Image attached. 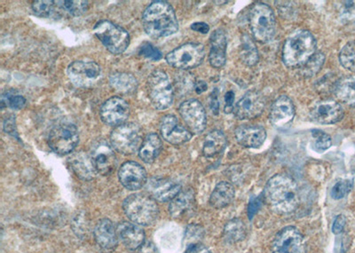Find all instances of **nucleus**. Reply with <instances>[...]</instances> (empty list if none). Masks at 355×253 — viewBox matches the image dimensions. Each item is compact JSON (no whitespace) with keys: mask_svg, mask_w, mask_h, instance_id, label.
Returning a JSON list of instances; mask_svg holds the SVG:
<instances>
[{"mask_svg":"<svg viewBox=\"0 0 355 253\" xmlns=\"http://www.w3.org/2000/svg\"><path fill=\"white\" fill-rule=\"evenodd\" d=\"M265 197L272 210L280 214L293 213L300 204L299 186L286 175H277L268 180Z\"/></svg>","mask_w":355,"mask_h":253,"instance_id":"obj_1","label":"nucleus"},{"mask_svg":"<svg viewBox=\"0 0 355 253\" xmlns=\"http://www.w3.org/2000/svg\"><path fill=\"white\" fill-rule=\"evenodd\" d=\"M142 24L146 33L154 39L172 36L179 30L175 12L166 1L152 2L142 15Z\"/></svg>","mask_w":355,"mask_h":253,"instance_id":"obj_2","label":"nucleus"},{"mask_svg":"<svg viewBox=\"0 0 355 253\" xmlns=\"http://www.w3.org/2000/svg\"><path fill=\"white\" fill-rule=\"evenodd\" d=\"M315 37L309 30L295 31L285 41L283 62L288 68H301L315 55Z\"/></svg>","mask_w":355,"mask_h":253,"instance_id":"obj_3","label":"nucleus"},{"mask_svg":"<svg viewBox=\"0 0 355 253\" xmlns=\"http://www.w3.org/2000/svg\"><path fill=\"white\" fill-rule=\"evenodd\" d=\"M123 211L132 223L150 226L159 216L157 201L150 195L133 194L123 201Z\"/></svg>","mask_w":355,"mask_h":253,"instance_id":"obj_4","label":"nucleus"},{"mask_svg":"<svg viewBox=\"0 0 355 253\" xmlns=\"http://www.w3.org/2000/svg\"><path fill=\"white\" fill-rule=\"evenodd\" d=\"M250 27L254 39L259 43L271 42L277 31L274 11L265 3L258 2L250 12Z\"/></svg>","mask_w":355,"mask_h":253,"instance_id":"obj_5","label":"nucleus"},{"mask_svg":"<svg viewBox=\"0 0 355 253\" xmlns=\"http://www.w3.org/2000/svg\"><path fill=\"white\" fill-rule=\"evenodd\" d=\"M94 33L107 50L113 55H121L128 49V31L110 21H98L94 28Z\"/></svg>","mask_w":355,"mask_h":253,"instance_id":"obj_6","label":"nucleus"},{"mask_svg":"<svg viewBox=\"0 0 355 253\" xmlns=\"http://www.w3.org/2000/svg\"><path fill=\"white\" fill-rule=\"evenodd\" d=\"M144 141L141 128L132 122L117 126L110 135L111 146L123 155L136 153Z\"/></svg>","mask_w":355,"mask_h":253,"instance_id":"obj_7","label":"nucleus"},{"mask_svg":"<svg viewBox=\"0 0 355 253\" xmlns=\"http://www.w3.org/2000/svg\"><path fill=\"white\" fill-rule=\"evenodd\" d=\"M148 94L152 105L158 110L169 109L173 103V88L163 71L152 72L148 78Z\"/></svg>","mask_w":355,"mask_h":253,"instance_id":"obj_8","label":"nucleus"},{"mask_svg":"<svg viewBox=\"0 0 355 253\" xmlns=\"http://www.w3.org/2000/svg\"><path fill=\"white\" fill-rule=\"evenodd\" d=\"M205 57V50L202 44L188 43L168 53L166 60L172 67L187 71L198 67Z\"/></svg>","mask_w":355,"mask_h":253,"instance_id":"obj_9","label":"nucleus"},{"mask_svg":"<svg viewBox=\"0 0 355 253\" xmlns=\"http://www.w3.org/2000/svg\"><path fill=\"white\" fill-rule=\"evenodd\" d=\"M78 128L72 124H60L51 131L49 144L51 150L60 156L71 154L78 146Z\"/></svg>","mask_w":355,"mask_h":253,"instance_id":"obj_10","label":"nucleus"},{"mask_svg":"<svg viewBox=\"0 0 355 253\" xmlns=\"http://www.w3.org/2000/svg\"><path fill=\"white\" fill-rule=\"evenodd\" d=\"M272 253H306L305 236L297 227H284L275 236Z\"/></svg>","mask_w":355,"mask_h":253,"instance_id":"obj_11","label":"nucleus"},{"mask_svg":"<svg viewBox=\"0 0 355 253\" xmlns=\"http://www.w3.org/2000/svg\"><path fill=\"white\" fill-rule=\"evenodd\" d=\"M67 74L69 80L78 87H89L96 83L101 75V69L96 62L75 61L69 65Z\"/></svg>","mask_w":355,"mask_h":253,"instance_id":"obj_12","label":"nucleus"},{"mask_svg":"<svg viewBox=\"0 0 355 253\" xmlns=\"http://www.w3.org/2000/svg\"><path fill=\"white\" fill-rule=\"evenodd\" d=\"M179 112L189 131L202 134L207 125V116L204 106L198 100H188L180 104Z\"/></svg>","mask_w":355,"mask_h":253,"instance_id":"obj_13","label":"nucleus"},{"mask_svg":"<svg viewBox=\"0 0 355 253\" xmlns=\"http://www.w3.org/2000/svg\"><path fill=\"white\" fill-rule=\"evenodd\" d=\"M103 123L110 126L125 124L130 116V106L120 97H111L103 104L100 112Z\"/></svg>","mask_w":355,"mask_h":253,"instance_id":"obj_14","label":"nucleus"},{"mask_svg":"<svg viewBox=\"0 0 355 253\" xmlns=\"http://www.w3.org/2000/svg\"><path fill=\"white\" fill-rule=\"evenodd\" d=\"M90 156L97 173L103 176L110 175L116 166V157L113 148L105 141L95 142L92 146Z\"/></svg>","mask_w":355,"mask_h":253,"instance_id":"obj_15","label":"nucleus"},{"mask_svg":"<svg viewBox=\"0 0 355 253\" xmlns=\"http://www.w3.org/2000/svg\"><path fill=\"white\" fill-rule=\"evenodd\" d=\"M265 107V99L262 94L250 91L237 101L234 114L240 120L253 119L261 116Z\"/></svg>","mask_w":355,"mask_h":253,"instance_id":"obj_16","label":"nucleus"},{"mask_svg":"<svg viewBox=\"0 0 355 253\" xmlns=\"http://www.w3.org/2000/svg\"><path fill=\"white\" fill-rule=\"evenodd\" d=\"M310 116L313 121L319 124L332 125L343 119L344 110L336 101H321L313 105Z\"/></svg>","mask_w":355,"mask_h":253,"instance_id":"obj_17","label":"nucleus"},{"mask_svg":"<svg viewBox=\"0 0 355 253\" xmlns=\"http://www.w3.org/2000/svg\"><path fill=\"white\" fill-rule=\"evenodd\" d=\"M160 131L164 141L173 145H182L192 139V132L180 124L173 115L164 116L161 120Z\"/></svg>","mask_w":355,"mask_h":253,"instance_id":"obj_18","label":"nucleus"},{"mask_svg":"<svg viewBox=\"0 0 355 253\" xmlns=\"http://www.w3.org/2000/svg\"><path fill=\"white\" fill-rule=\"evenodd\" d=\"M146 189L155 201L171 202L182 191V185L172 179L151 178L148 180Z\"/></svg>","mask_w":355,"mask_h":253,"instance_id":"obj_19","label":"nucleus"},{"mask_svg":"<svg viewBox=\"0 0 355 253\" xmlns=\"http://www.w3.org/2000/svg\"><path fill=\"white\" fill-rule=\"evenodd\" d=\"M120 182L128 191H139L147 184L148 178L144 167L141 164L128 161L119 169Z\"/></svg>","mask_w":355,"mask_h":253,"instance_id":"obj_20","label":"nucleus"},{"mask_svg":"<svg viewBox=\"0 0 355 253\" xmlns=\"http://www.w3.org/2000/svg\"><path fill=\"white\" fill-rule=\"evenodd\" d=\"M294 116V103L288 96H280L272 103L269 119L275 128H286V126L290 125L293 121Z\"/></svg>","mask_w":355,"mask_h":253,"instance_id":"obj_21","label":"nucleus"},{"mask_svg":"<svg viewBox=\"0 0 355 253\" xmlns=\"http://www.w3.org/2000/svg\"><path fill=\"white\" fill-rule=\"evenodd\" d=\"M236 140L244 148H258L265 143L266 131L261 125H243L236 130Z\"/></svg>","mask_w":355,"mask_h":253,"instance_id":"obj_22","label":"nucleus"},{"mask_svg":"<svg viewBox=\"0 0 355 253\" xmlns=\"http://www.w3.org/2000/svg\"><path fill=\"white\" fill-rule=\"evenodd\" d=\"M116 230L119 239L126 248L135 251L144 245L145 233L137 224L123 221L117 226Z\"/></svg>","mask_w":355,"mask_h":253,"instance_id":"obj_23","label":"nucleus"},{"mask_svg":"<svg viewBox=\"0 0 355 253\" xmlns=\"http://www.w3.org/2000/svg\"><path fill=\"white\" fill-rule=\"evenodd\" d=\"M227 40L226 33L218 28L211 36V50L209 61L214 68L220 69L226 64Z\"/></svg>","mask_w":355,"mask_h":253,"instance_id":"obj_24","label":"nucleus"},{"mask_svg":"<svg viewBox=\"0 0 355 253\" xmlns=\"http://www.w3.org/2000/svg\"><path fill=\"white\" fill-rule=\"evenodd\" d=\"M95 241L101 248L105 250H113L119 243V235L117 230L109 219L101 220L95 226L94 232Z\"/></svg>","mask_w":355,"mask_h":253,"instance_id":"obj_25","label":"nucleus"},{"mask_svg":"<svg viewBox=\"0 0 355 253\" xmlns=\"http://www.w3.org/2000/svg\"><path fill=\"white\" fill-rule=\"evenodd\" d=\"M71 169L79 179L83 180H92L97 175L93 161L90 155L83 151L77 152L72 155L69 159Z\"/></svg>","mask_w":355,"mask_h":253,"instance_id":"obj_26","label":"nucleus"},{"mask_svg":"<svg viewBox=\"0 0 355 253\" xmlns=\"http://www.w3.org/2000/svg\"><path fill=\"white\" fill-rule=\"evenodd\" d=\"M195 192L193 189L180 191L177 197L171 201L169 213L173 219H180L193 210L195 205Z\"/></svg>","mask_w":355,"mask_h":253,"instance_id":"obj_27","label":"nucleus"},{"mask_svg":"<svg viewBox=\"0 0 355 253\" xmlns=\"http://www.w3.org/2000/svg\"><path fill=\"white\" fill-rule=\"evenodd\" d=\"M236 191L230 182H221L215 186L210 197V204L215 209L228 207L233 202Z\"/></svg>","mask_w":355,"mask_h":253,"instance_id":"obj_28","label":"nucleus"},{"mask_svg":"<svg viewBox=\"0 0 355 253\" xmlns=\"http://www.w3.org/2000/svg\"><path fill=\"white\" fill-rule=\"evenodd\" d=\"M162 148H163V143L159 136L157 134H148L139 148V158L145 163H153L159 156Z\"/></svg>","mask_w":355,"mask_h":253,"instance_id":"obj_29","label":"nucleus"},{"mask_svg":"<svg viewBox=\"0 0 355 253\" xmlns=\"http://www.w3.org/2000/svg\"><path fill=\"white\" fill-rule=\"evenodd\" d=\"M110 85L114 90L123 94H135L138 88L137 79L128 72H115L111 75Z\"/></svg>","mask_w":355,"mask_h":253,"instance_id":"obj_30","label":"nucleus"},{"mask_svg":"<svg viewBox=\"0 0 355 253\" xmlns=\"http://www.w3.org/2000/svg\"><path fill=\"white\" fill-rule=\"evenodd\" d=\"M227 146V138L220 130H214L205 137L202 153L206 157H214L220 154Z\"/></svg>","mask_w":355,"mask_h":253,"instance_id":"obj_31","label":"nucleus"},{"mask_svg":"<svg viewBox=\"0 0 355 253\" xmlns=\"http://www.w3.org/2000/svg\"><path fill=\"white\" fill-rule=\"evenodd\" d=\"M334 93L338 100L355 107V78L340 79L334 85Z\"/></svg>","mask_w":355,"mask_h":253,"instance_id":"obj_32","label":"nucleus"},{"mask_svg":"<svg viewBox=\"0 0 355 253\" xmlns=\"http://www.w3.org/2000/svg\"><path fill=\"white\" fill-rule=\"evenodd\" d=\"M239 56L241 61L247 66H254L259 62V51L255 43L248 35H243L241 40Z\"/></svg>","mask_w":355,"mask_h":253,"instance_id":"obj_33","label":"nucleus"},{"mask_svg":"<svg viewBox=\"0 0 355 253\" xmlns=\"http://www.w3.org/2000/svg\"><path fill=\"white\" fill-rule=\"evenodd\" d=\"M246 236V227L242 220L233 219L225 225L223 237L228 243H236L243 241Z\"/></svg>","mask_w":355,"mask_h":253,"instance_id":"obj_34","label":"nucleus"},{"mask_svg":"<svg viewBox=\"0 0 355 253\" xmlns=\"http://www.w3.org/2000/svg\"><path fill=\"white\" fill-rule=\"evenodd\" d=\"M324 62L325 55L321 52L317 53L301 67V74L305 78H312L321 71Z\"/></svg>","mask_w":355,"mask_h":253,"instance_id":"obj_35","label":"nucleus"},{"mask_svg":"<svg viewBox=\"0 0 355 253\" xmlns=\"http://www.w3.org/2000/svg\"><path fill=\"white\" fill-rule=\"evenodd\" d=\"M26 105V99L17 91H8L2 94L1 109L5 107H10L12 110H20Z\"/></svg>","mask_w":355,"mask_h":253,"instance_id":"obj_36","label":"nucleus"},{"mask_svg":"<svg viewBox=\"0 0 355 253\" xmlns=\"http://www.w3.org/2000/svg\"><path fill=\"white\" fill-rule=\"evenodd\" d=\"M332 140L331 136L322 130L315 129L312 131V147L313 150L322 153L331 147Z\"/></svg>","mask_w":355,"mask_h":253,"instance_id":"obj_37","label":"nucleus"},{"mask_svg":"<svg viewBox=\"0 0 355 253\" xmlns=\"http://www.w3.org/2000/svg\"><path fill=\"white\" fill-rule=\"evenodd\" d=\"M339 62L345 69L355 72V41H351L339 53Z\"/></svg>","mask_w":355,"mask_h":253,"instance_id":"obj_38","label":"nucleus"},{"mask_svg":"<svg viewBox=\"0 0 355 253\" xmlns=\"http://www.w3.org/2000/svg\"><path fill=\"white\" fill-rule=\"evenodd\" d=\"M338 12L342 24H355V1L339 2Z\"/></svg>","mask_w":355,"mask_h":253,"instance_id":"obj_39","label":"nucleus"},{"mask_svg":"<svg viewBox=\"0 0 355 253\" xmlns=\"http://www.w3.org/2000/svg\"><path fill=\"white\" fill-rule=\"evenodd\" d=\"M60 8L64 9L72 17H81L88 11V1H61Z\"/></svg>","mask_w":355,"mask_h":253,"instance_id":"obj_40","label":"nucleus"},{"mask_svg":"<svg viewBox=\"0 0 355 253\" xmlns=\"http://www.w3.org/2000/svg\"><path fill=\"white\" fill-rule=\"evenodd\" d=\"M354 182L352 180H339L331 189V195L335 200L344 198L345 195L349 194L353 189Z\"/></svg>","mask_w":355,"mask_h":253,"instance_id":"obj_41","label":"nucleus"},{"mask_svg":"<svg viewBox=\"0 0 355 253\" xmlns=\"http://www.w3.org/2000/svg\"><path fill=\"white\" fill-rule=\"evenodd\" d=\"M56 1H35L33 4V10L35 15L42 18H49L55 10Z\"/></svg>","mask_w":355,"mask_h":253,"instance_id":"obj_42","label":"nucleus"},{"mask_svg":"<svg viewBox=\"0 0 355 253\" xmlns=\"http://www.w3.org/2000/svg\"><path fill=\"white\" fill-rule=\"evenodd\" d=\"M139 55L150 59L151 61L157 62L163 58L161 51L150 43H144L139 50Z\"/></svg>","mask_w":355,"mask_h":253,"instance_id":"obj_43","label":"nucleus"},{"mask_svg":"<svg viewBox=\"0 0 355 253\" xmlns=\"http://www.w3.org/2000/svg\"><path fill=\"white\" fill-rule=\"evenodd\" d=\"M205 235V230L199 225H190L186 231V240L189 245L198 243L199 240L202 238Z\"/></svg>","mask_w":355,"mask_h":253,"instance_id":"obj_44","label":"nucleus"},{"mask_svg":"<svg viewBox=\"0 0 355 253\" xmlns=\"http://www.w3.org/2000/svg\"><path fill=\"white\" fill-rule=\"evenodd\" d=\"M345 223H347V219H345L344 215H338V216L336 217L334 223H333V234H335V235H339V234H340L342 231L344 230Z\"/></svg>","mask_w":355,"mask_h":253,"instance_id":"obj_45","label":"nucleus"},{"mask_svg":"<svg viewBox=\"0 0 355 253\" xmlns=\"http://www.w3.org/2000/svg\"><path fill=\"white\" fill-rule=\"evenodd\" d=\"M234 91H227L226 96H225V107L224 112L227 114L234 112Z\"/></svg>","mask_w":355,"mask_h":253,"instance_id":"obj_46","label":"nucleus"},{"mask_svg":"<svg viewBox=\"0 0 355 253\" xmlns=\"http://www.w3.org/2000/svg\"><path fill=\"white\" fill-rule=\"evenodd\" d=\"M4 131L6 134H12L15 136V134H17V126H15V119L14 116L6 119L4 122Z\"/></svg>","mask_w":355,"mask_h":253,"instance_id":"obj_47","label":"nucleus"},{"mask_svg":"<svg viewBox=\"0 0 355 253\" xmlns=\"http://www.w3.org/2000/svg\"><path fill=\"white\" fill-rule=\"evenodd\" d=\"M184 253H211L205 245L201 243H194V245H190L187 247L186 252Z\"/></svg>","mask_w":355,"mask_h":253,"instance_id":"obj_48","label":"nucleus"},{"mask_svg":"<svg viewBox=\"0 0 355 253\" xmlns=\"http://www.w3.org/2000/svg\"><path fill=\"white\" fill-rule=\"evenodd\" d=\"M210 107L212 112H214L215 115H218V110H220V103H218L217 89H215L214 91H212V94H211Z\"/></svg>","mask_w":355,"mask_h":253,"instance_id":"obj_49","label":"nucleus"},{"mask_svg":"<svg viewBox=\"0 0 355 253\" xmlns=\"http://www.w3.org/2000/svg\"><path fill=\"white\" fill-rule=\"evenodd\" d=\"M138 253H160L157 246L151 242H145L144 245L138 249Z\"/></svg>","mask_w":355,"mask_h":253,"instance_id":"obj_50","label":"nucleus"},{"mask_svg":"<svg viewBox=\"0 0 355 253\" xmlns=\"http://www.w3.org/2000/svg\"><path fill=\"white\" fill-rule=\"evenodd\" d=\"M193 30L202 34H207L210 31V27L205 23H195L191 25Z\"/></svg>","mask_w":355,"mask_h":253,"instance_id":"obj_51","label":"nucleus"},{"mask_svg":"<svg viewBox=\"0 0 355 253\" xmlns=\"http://www.w3.org/2000/svg\"><path fill=\"white\" fill-rule=\"evenodd\" d=\"M259 204H261V202H259V199L253 198L252 201L250 202L249 205V217L250 219L254 215L257 211H258Z\"/></svg>","mask_w":355,"mask_h":253,"instance_id":"obj_52","label":"nucleus"},{"mask_svg":"<svg viewBox=\"0 0 355 253\" xmlns=\"http://www.w3.org/2000/svg\"><path fill=\"white\" fill-rule=\"evenodd\" d=\"M208 85L205 81H199L195 85L196 94H201L207 90Z\"/></svg>","mask_w":355,"mask_h":253,"instance_id":"obj_53","label":"nucleus"}]
</instances>
